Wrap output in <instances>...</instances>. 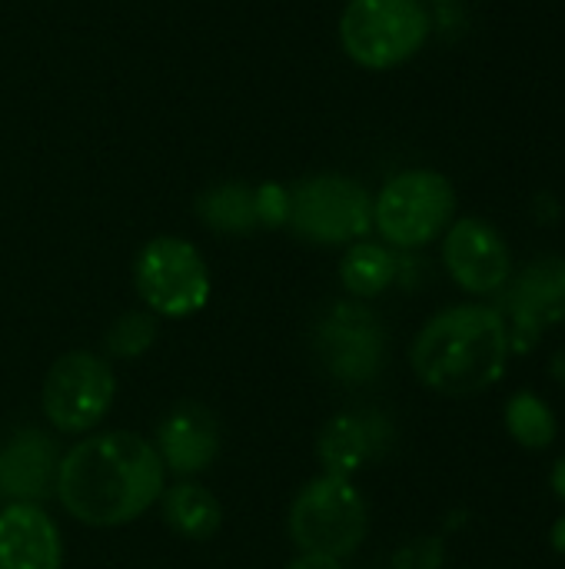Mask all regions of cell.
<instances>
[{"label": "cell", "mask_w": 565, "mask_h": 569, "mask_svg": "<svg viewBox=\"0 0 565 569\" xmlns=\"http://www.w3.org/2000/svg\"><path fill=\"white\" fill-rule=\"evenodd\" d=\"M286 227L320 247H350L373 230V197L343 173H316L290 187Z\"/></svg>", "instance_id": "cell-6"}, {"label": "cell", "mask_w": 565, "mask_h": 569, "mask_svg": "<svg viewBox=\"0 0 565 569\" xmlns=\"http://www.w3.org/2000/svg\"><path fill=\"white\" fill-rule=\"evenodd\" d=\"M436 3H453V0H436Z\"/></svg>", "instance_id": "cell-26"}, {"label": "cell", "mask_w": 565, "mask_h": 569, "mask_svg": "<svg viewBox=\"0 0 565 569\" xmlns=\"http://www.w3.org/2000/svg\"><path fill=\"white\" fill-rule=\"evenodd\" d=\"M133 283L153 317L183 320L210 303V267L183 237H153L133 263Z\"/></svg>", "instance_id": "cell-7"}, {"label": "cell", "mask_w": 565, "mask_h": 569, "mask_svg": "<svg viewBox=\"0 0 565 569\" xmlns=\"http://www.w3.org/2000/svg\"><path fill=\"white\" fill-rule=\"evenodd\" d=\"M286 569H343V563L323 553H300Z\"/></svg>", "instance_id": "cell-23"}, {"label": "cell", "mask_w": 565, "mask_h": 569, "mask_svg": "<svg viewBox=\"0 0 565 569\" xmlns=\"http://www.w3.org/2000/svg\"><path fill=\"white\" fill-rule=\"evenodd\" d=\"M506 307L500 310L509 330V347L523 350L539 340L549 323L565 317V257L546 253L523 267L506 283Z\"/></svg>", "instance_id": "cell-11"}, {"label": "cell", "mask_w": 565, "mask_h": 569, "mask_svg": "<svg viewBox=\"0 0 565 569\" xmlns=\"http://www.w3.org/2000/svg\"><path fill=\"white\" fill-rule=\"evenodd\" d=\"M60 450L43 430H20L0 450V497L10 503H43L57 487Z\"/></svg>", "instance_id": "cell-13"}, {"label": "cell", "mask_w": 565, "mask_h": 569, "mask_svg": "<svg viewBox=\"0 0 565 569\" xmlns=\"http://www.w3.org/2000/svg\"><path fill=\"white\" fill-rule=\"evenodd\" d=\"M290 540L300 553H323L343 560L360 550L370 530V510L353 480L320 473L290 507Z\"/></svg>", "instance_id": "cell-5"}, {"label": "cell", "mask_w": 565, "mask_h": 569, "mask_svg": "<svg viewBox=\"0 0 565 569\" xmlns=\"http://www.w3.org/2000/svg\"><path fill=\"white\" fill-rule=\"evenodd\" d=\"M386 440H390V427L380 417L340 413L323 427L316 440V453L330 477L350 480L353 473H360L370 460L383 453Z\"/></svg>", "instance_id": "cell-15"}, {"label": "cell", "mask_w": 565, "mask_h": 569, "mask_svg": "<svg viewBox=\"0 0 565 569\" xmlns=\"http://www.w3.org/2000/svg\"><path fill=\"white\" fill-rule=\"evenodd\" d=\"M153 447L163 460V470L183 480L200 477L220 457V427L206 407L180 403L160 420Z\"/></svg>", "instance_id": "cell-12"}, {"label": "cell", "mask_w": 565, "mask_h": 569, "mask_svg": "<svg viewBox=\"0 0 565 569\" xmlns=\"http://www.w3.org/2000/svg\"><path fill=\"white\" fill-rule=\"evenodd\" d=\"M313 350L330 377L343 383H370L383 370L386 333L370 307L333 303L313 330Z\"/></svg>", "instance_id": "cell-9"}, {"label": "cell", "mask_w": 565, "mask_h": 569, "mask_svg": "<svg viewBox=\"0 0 565 569\" xmlns=\"http://www.w3.org/2000/svg\"><path fill=\"white\" fill-rule=\"evenodd\" d=\"M549 487H553V493H556V500L565 503V453L553 463V473H549Z\"/></svg>", "instance_id": "cell-24"}, {"label": "cell", "mask_w": 565, "mask_h": 569, "mask_svg": "<svg viewBox=\"0 0 565 569\" xmlns=\"http://www.w3.org/2000/svg\"><path fill=\"white\" fill-rule=\"evenodd\" d=\"M456 217V190L440 170H403L373 200V227L396 250H420Z\"/></svg>", "instance_id": "cell-4"}, {"label": "cell", "mask_w": 565, "mask_h": 569, "mask_svg": "<svg viewBox=\"0 0 565 569\" xmlns=\"http://www.w3.org/2000/svg\"><path fill=\"white\" fill-rule=\"evenodd\" d=\"M443 263L456 287L473 297L500 293L513 277V250L483 217H460L450 223L443 237Z\"/></svg>", "instance_id": "cell-10"}, {"label": "cell", "mask_w": 565, "mask_h": 569, "mask_svg": "<svg viewBox=\"0 0 565 569\" xmlns=\"http://www.w3.org/2000/svg\"><path fill=\"white\" fill-rule=\"evenodd\" d=\"M443 550L436 540H413L406 550L396 553V569H440Z\"/></svg>", "instance_id": "cell-22"}, {"label": "cell", "mask_w": 565, "mask_h": 569, "mask_svg": "<svg viewBox=\"0 0 565 569\" xmlns=\"http://www.w3.org/2000/svg\"><path fill=\"white\" fill-rule=\"evenodd\" d=\"M549 537H553L556 550H559V553H565V517L559 520V523H553V533H549Z\"/></svg>", "instance_id": "cell-25"}, {"label": "cell", "mask_w": 565, "mask_h": 569, "mask_svg": "<svg viewBox=\"0 0 565 569\" xmlns=\"http://www.w3.org/2000/svg\"><path fill=\"white\" fill-rule=\"evenodd\" d=\"M433 20L423 0H350L340 17L343 53L366 70H393L430 40Z\"/></svg>", "instance_id": "cell-3"}, {"label": "cell", "mask_w": 565, "mask_h": 569, "mask_svg": "<svg viewBox=\"0 0 565 569\" xmlns=\"http://www.w3.org/2000/svg\"><path fill=\"white\" fill-rule=\"evenodd\" d=\"M506 430L509 437L526 447V450H546L556 443V413L549 410V403L529 390L513 393L506 403Z\"/></svg>", "instance_id": "cell-19"}, {"label": "cell", "mask_w": 565, "mask_h": 569, "mask_svg": "<svg viewBox=\"0 0 565 569\" xmlns=\"http://www.w3.org/2000/svg\"><path fill=\"white\" fill-rule=\"evenodd\" d=\"M157 343V317L150 310H127L107 330V353L113 360H140Z\"/></svg>", "instance_id": "cell-20"}, {"label": "cell", "mask_w": 565, "mask_h": 569, "mask_svg": "<svg viewBox=\"0 0 565 569\" xmlns=\"http://www.w3.org/2000/svg\"><path fill=\"white\" fill-rule=\"evenodd\" d=\"M396 277H400V260L383 243L356 240V243H350V250L340 260V283L356 300H373V297L386 293Z\"/></svg>", "instance_id": "cell-17"}, {"label": "cell", "mask_w": 565, "mask_h": 569, "mask_svg": "<svg viewBox=\"0 0 565 569\" xmlns=\"http://www.w3.org/2000/svg\"><path fill=\"white\" fill-rule=\"evenodd\" d=\"M509 330L496 307L460 303L440 310L413 340L416 377L443 397H476L490 390L509 363Z\"/></svg>", "instance_id": "cell-2"}, {"label": "cell", "mask_w": 565, "mask_h": 569, "mask_svg": "<svg viewBox=\"0 0 565 569\" xmlns=\"http://www.w3.org/2000/svg\"><path fill=\"white\" fill-rule=\"evenodd\" d=\"M160 500H163V520L183 540L206 543L210 537H216V530L223 523V510H220L216 497L206 487H200L193 480H183V483L163 490Z\"/></svg>", "instance_id": "cell-16"}, {"label": "cell", "mask_w": 565, "mask_h": 569, "mask_svg": "<svg viewBox=\"0 0 565 569\" xmlns=\"http://www.w3.org/2000/svg\"><path fill=\"white\" fill-rule=\"evenodd\" d=\"M163 477V460L150 440L110 430L80 440L60 457L53 493L83 527L113 530L160 503Z\"/></svg>", "instance_id": "cell-1"}, {"label": "cell", "mask_w": 565, "mask_h": 569, "mask_svg": "<svg viewBox=\"0 0 565 569\" xmlns=\"http://www.w3.org/2000/svg\"><path fill=\"white\" fill-rule=\"evenodd\" d=\"M117 380L103 357L87 350H70L53 360L43 377L40 403L43 417L57 433H87L113 407Z\"/></svg>", "instance_id": "cell-8"}, {"label": "cell", "mask_w": 565, "mask_h": 569, "mask_svg": "<svg viewBox=\"0 0 565 569\" xmlns=\"http://www.w3.org/2000/svg\"><path fill=\"white\" fill-rule=\"evenodd\" d=\"M60 530L37 503L0 510V569H60Z\"/></svg>", "instance_id": "cell-14"}, {"label": "cell", "mask_w": 565, "mask_h": 569, "mask_svg": "<svg viewBox=\"0 0 565 569\" xmlns=\"http://www.w3.org/2000/svg\"><path fill=\"white\" fill-rule=\"evenodd\" d=\"M196 217L216 230V233H253L260 230V213H256V187L226 180L200 193L196 200Z\"/></svg>", "instance_id": "cell-18"}, {"label": "cell", "mask_w": 565, "mask_h": 569, "mask_svg": "<svg viewBox=\"0 0 565 569\" xmlns=\"http://www.w3.org/2000/svg\"><path fill=\"white\" fill-rule=\"evenodd\" d=\"M256 213H260V227H266V230L286 227V220H290V187L260 183L256 187Z\"/></svg>", "instance_id": "cell-21"}]
</instances>
